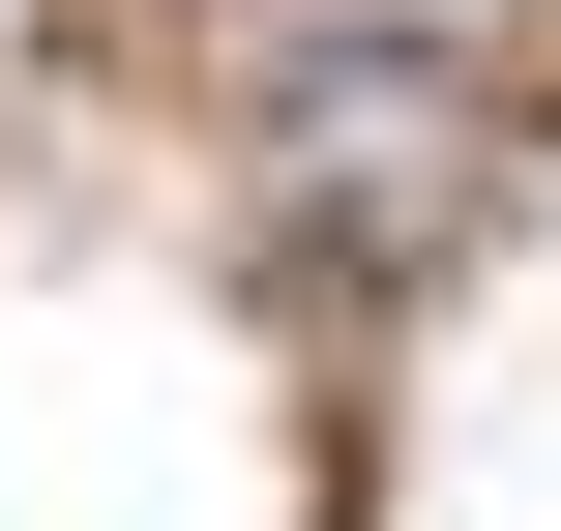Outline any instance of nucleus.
<instances>
[{
    "instance_id": "f257e3e1",
    "label": "nucleus",
    "mask_w": 561,
    "mask_h": 531,
    "mask_svg": "<svg viewBox=\"0 0 561 531\" xmlns=\"http://www.w3.org/2000/svg\"><path fill=\"white\" fill-rule=\"evenodd\" d=\"M296 177H325V207H444V177H473V148H444V59H385V30L296 59Z\"/></svg>"
}]
</instances>
